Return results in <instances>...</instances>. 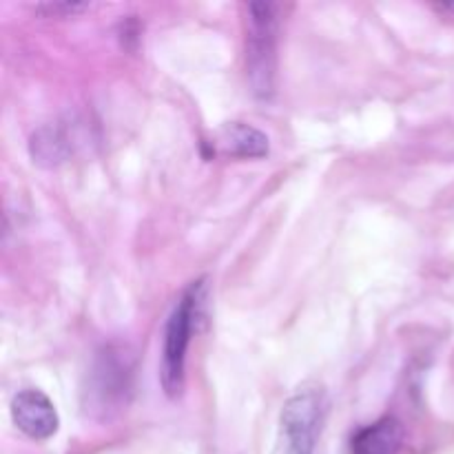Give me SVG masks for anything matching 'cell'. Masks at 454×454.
<instances>
[{"instance_id": "cell-4", "label": "cell", "mask_w": 454, "mask_h": 454, "mask_svg": "<svg viewBox=\"0 0 454 454\" xmlns=\"http://www.w3.org/2000/svg\"><path fill=\"white\" fill-rule=\"evenodd\" d=\"M326 417V393L319 386H301L284 402L273 454H315Z\"/></svg>"}, {"instance_id": "cell-8", "label": "cell", "mask_w": 454, "mask_h": 454, "mask_svg": "<svg viewBox=\"0 0 454 454\" xmlns=\"http://www.w3.org/2000/svg\"><path fill=\"white\" fill-rule=\"evenodd\" d=\"M71 151H74V142H71L69 131L60 124H44L29 140L31 160L43 168L60 167L69 160Z\"/></svg>"}, {"instance_id": "cell-1", "label": "cell", "mask_w": 454, "mask_h": 454, "mask_svg": "<svg viewBox=\"0 0 454 454\" xmlns=\"http://www.w3.org/2000/svg\"><path fill=\"white\" fill-rule=\"evenodd\" d=\"M204 301H207V279H198L189 284V288L177 300L176 309L168 315L167 328H164L162 366H160V381L168 399H177L184 393L186 355H189L193 333L198 331V324L202 319Z\"/></svg>"}, {"instance_id": "cell-3", "label": "cell", "mask_w": 454, "mask_h": 454, "mask_svg": "<svg viewBox=\"0 0 454 454\" xmlns=\"http://www.w3.org/2000/svg\"><path fill=\"white\" fill-rule=\"evenodd\" d=\"M247 78L253 96L270 100L278 78V13L270 3L247 4Z\"/></svg>"}, {"instance_id": "cell-7", "label": "cell", "mask_w": 454, "mask_h": 454, "mask_svg": "<svg viewBox=\"0 0 454 454\" xmlns=\"http://www.w3.org/2000/svg\"><path fill=\"white\" fill-rule=\"evenodd\" d=\"M217 146L231 158H264L269 155V137L247 122H229L217 133Z\"/></svg>"}, {"instance_id": "cell-2", "label": "cell", "mask_w": 454, "mask_h": 454, "mask_svg": "<svg viewBox=\"0 0 454 454\" xmlns=\"http://www.w3.org/2000/svg\"><path fill=\"white\" fill-rule=\"evenodd\" d=\"M133 371L136 359L127 346H102L93 359L84 388V408L89 415L111 419L122 412L133 393Z\"/></svg>"}, {"instance_id": "cell-10", "label": "cell", "mask_w": 454, "mask_h": 454, "mask_svg": "<svg viewBox=\"0 0 454 454\" xmlns=\"http://www.w3.org/2000/svg\"><path fill=\"white\" fill-rule=\"evenodd\" d=\"M434 12L439 13L442 18H446V20H454V3H439V4H433Z\"/></svg>"}, {"instance_id": "cell-6", "label": "cell", "mask_w": 454, "mask_h": 454, "mask_svg": "<svg viewBox=\"0 0 454 454\" xmlns=\"http://www.w3.org/2000/svg\"><path fill=\"white\" fill-rule=\"evenodd\" d=\"M406 430L397 417H381L353 437V454H397L402 450Z\"/></svg>"}, {"instance_id": "cell-9", "label": "cell", "mask_w": 454, "mask_h": 454, "mask_svg": "<svg viewBox=\"0 0 454 454\" xmlns=\"http://www.w3.org/2000/svg\"><path fill=\"white\" fill-rule=\"evenodd\" d=\"M89 7H91L89 3H43L35 7V12L44 18H71L87 12Z\"/></svg>"}, {"instance_id": "cell-5", "label": "cell", "mask_w": 454, "mask_h": 454, "mask_svg": "<svg viewBox=\"0 0 454 454\" xmlns=\"http://www.w3.org/2000/svg\"><path fill=\"white\" fill-rule=\"evenodd\" d=\"M12 421L25 437L34 442H47L60 428V417H58L56 406L43 390L27 388L13 395Z\"/></svg>"}]
</instances>
